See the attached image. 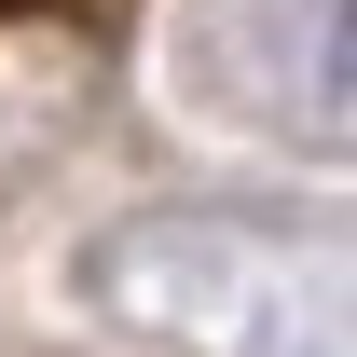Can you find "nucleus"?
Instances as JSON below:
<instances>
[{
	"label": "nucleus",
	"mask_w": 357,
	"mask_h": 357,
	"mask_svg": "<svg viewBox=\"0 0 357 357\" xmlns=\"http://www.w3.org/2000/svg\"><path fill=\"white\" fill-rule=\"evenodd\" d=\"M316 124L357 137V0H330V28H316Z\"/></svg>",
	"instance_id": "f257e3e1"
}]
</instances>
